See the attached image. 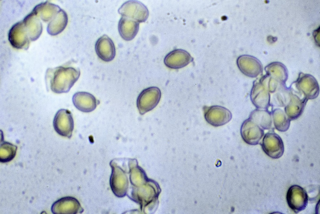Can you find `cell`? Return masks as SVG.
<instances>
[{
	"instance_id": "6da1fadb",
	"label": "cell",
	"mask_w": 320,
	"mask_h": 214,
	"mask_svg": "<svg viewBox=\"0 0 320 214\" xmlns=\"http://www.w3.org/2000/svg\"><path fill=\"white\" fill-rule=\"evenodd\" d=\"M80 75L78 69L60 67L47 71L45 76L48 88L56 93L68 92Z\"/></svg>"
},
{
	"instance_id": "7a4b0ae2",
	"label": "cell",
	"mask_w": 320,
	"mask_h": 214,
	"mask_svg": "<svg viewBox=\"0 0 320 214\" xmlns=\"http://www.w3.org/2000/svg\"><path fill=\"white\" fill-rule=\"evenodd\" d=\"M122 17L135 20L139 23L147 19L149 12L147 7L140 2L130 0L124 3L118 10Z\"/></svg>"
},
{
	"instance_id": "3957f363",
	"label": "cell",
	"mask_w": 320,
	"mask_h": 214,
	"mask_svg": "<svg viewBox=\"0 0 320 214\" xmlns=\"http://www.w3.org/2000/svg\"><path fill=\"white\" fill-rule=\"evenodd\" d=\"M161 95L160 90L156 86H151L142 90L137 100L140 112L142 114L154 108L159 102Z\"/></svg>"
},
{
	"instance_id": "277c9868",
	"label": "cell",
	"mask_w": 320,
	"mask_h": 214,
	"mask_svg": "<svg viewBox=\"0 0 320 214\" xmlns=\"http://www.w3.org/2000/svg\"><path fill=\"white\" fill-rule=\"evenodd\" d=\"M53 124L55 130L59 135L71 138L74 128V121L69 110L64 109L59 110L55 115Z\"/></svg>"
},
{
	"instance_id": "5b68a950",
	"label": "cell",
	"mask_w": 320,
	"mask_h": 214,
	"mask_svg": "<svg viewBox=\"0 0 320 214\" xmlns=\"http://www.w3.org/2000/svg\"><path fill=\"white\" fill-rule=\"evenodd\" d=\"M286 200L289 207L296 213L304 210L308 201L307 192L298 185L291 186L288 189Z\"/></svg>"
},
{
	"instance_id": "8992f818",
	"label": "cell",
	"mask_w": 320,
	"mask_h": 214,
	"mask_svg": "<svg viewBox=\"0 0 320 214\" xmlns=\"http://www.w3.org/2000/svg\"><path fill=\"white\" fill-rule=\"evenodd\" d=\"M261 145L264 153L272 158L278 159L283 154L284 146L282 140L274 133H266Z\"/></svg>"
},
{
	"instance_id": "52a82bcc",
	"label": "cell",
	"mask_w": 320,
	"mask_h": 214,
	"mask_svg": "<svg viewBox=\"0 0 320 214\" xmlns=\"http://www.w3.org/2000/svg\"><path fill=\"white\" fill-rule=\"evenodd\" d=\"M204 116L208 123L213 126H219L228 122L231 118L232 114L226 108L221 106H205L203 108Z\"/></svg>"
},
{
	"instance_id": "ba28073f",
	"label": "cell",
	"mask_w": 320,
	"mask_h": 214,
	"mask_svg": "<svg viewBox=\"0 0 320 214\" xmlns=\"http://www.w3.org/2000/svg\"><path fill=\"white\" fill-rule=\"evenodd\" d=\"M193 58L187 51L181 49H175L165 56L164 62L168 67L179 69L188 65L193 60Z\"/></svg>"
},
{
	"instance_id": "9c48e42d",
	"label": "cell",
	"mask_w": 320,
	"mask_h": 214,
	"mask_svg": "<svg viewBox=\"0 0 320 214\" xmlns=\"http://www.w3.org/2000/svg\"><path fill=\"white\" fill-rule=\"evenodd\" d=\"M95 50L98 56L102 60L109 62L116 55L114 43L108 36L103 35L98 39L95 44Z\"/></svg>"
},
{
	"instance_id": "30bf717a",
	"label": "cell",
	"mask_w": 320,
	"mask_h": 214,
	"mask_svg": "<svg viewBox=\"0 0 320 214\" xmlns=\"http://www.w3.org/2000/svg\"><path fill=\"white\" fill-rule=\"evenodd\" d=\"M241 133L243 140L247 144L252 145L258 144L264 134L263 129L249 119L243 122Z\"/></svg>"
},
{
	"instance_id": "8fae6325",
	"label": "cell",
	"mask_w": 320,
	"mask_h": 214,
	"mask_svg": "<svg viewBox=\"0 0 320 214\" xmlns=\"http://www.w3.org/2000/svg\"><path fill=\"white\" fill-rule=\"evenodd\" d=\"M75 107L79 110L84 112H89L94 110L100 103L91 94L85 91L75 93L72 98Z\"/></svg>"
},
{
	"instance_id": "7c38bea8",
	"label": "cell",
	"mask_w": 320,
	"mask_h": 214,
	"mask_svg": "<svg viewBox=\"0 0 320 214\" xmlns=\"http://www.w3.org/2000/svg\"><path fill=\"white\" fill-rule=\"evenodd\" d=\"M139 23L131 19L122 17L118 24V30L121 37L127 41L132 39L138 33Z\"/></svg>"
},
{
	"instance_id": "4fadbf2b",
	"label": "cell",
	"mask_w": 320,
	"mask_h": 214,
	"mask_svg": "<svg viewBox=\"0 0 320 214\" xmlns=\"http://www.w3.org/2000/svg\"><path fill=\"white\" fill-rule=\"evenodd\" d=\"M75 200L70 197L61 198L52 204L51 210L54 214H73L75 212L74 204Z\"/></svg>"
},
{
	"instance_id": "5bb4252c",
	"label": "cell",
	"mask_w": 320,
	"mask_h": 214,
	"mask_svg": "<svg viewBox=\"0 0 320 214\" xmlns=\"http://www.w3.org/2000/svg\"><path fill=\"white\" fill-rule=\"evenodd\" d=\"M256 59L253 57L248 55H242L239 56L237 60V64L240 71L246 76L252 77L256 65H257Z\"/></svg>"
},
{
	"instance_id": "9a60e30c",
	"label": "cell",
	"mask_w": 320,
	"mask_h": 214,
	"mask_svg": "<svg viewBox=\"0 0 320 214\" xmlns=\"http://www.w3.org/2000/svg\"><path fill=\"white\" fill-rule=\"evenodd\" d=\"M17 147L8 142L3 141L0 146V162L2 163L9 162L15 156Z\"/></svg>"
}]
</instances>
